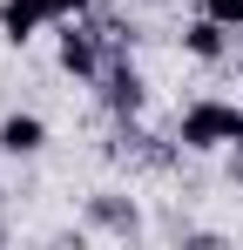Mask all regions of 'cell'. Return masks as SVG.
Instances as JSON below:
<instances>
[{"label":"cell","instance_id":"cell-10","mask_svg":"<svg viewBox=\"0 0 243 250\" xmlns=\"http://www.w3.org/2000/svg\"><path fill=\"white\" fill-rule=\"evenodd\" d=\"M237 163H243V135H237Z\"/></svg>","mask_w":243,"mask_h":250},{"label":"cell","instance_id":"cell-5","mask_svg":"<svg viewBox=\"0 0 243 250\" xmlns=\"http://www.w3.org/2000/svg\"><path fill=\"white\" fill-rule=\"evenodd\" d=\"M108 108H115V115H135V108H142V82H135V68H108Z\"/></svg>","mask_w":243,"mask_h":250},{"label":"cell","instance_id":"cell-2","mask_svg":"<svg viewBox=\"0 0 243 250\" xmlns=\"http://www.w3.org/2000/svg\"><path fill=\"white\" fill-rule=\"evenodd\" d=\"M40 21H54L47 0H0V27H7V41H27Z\"/></svg>","mask_w":243,"mask_h":250},{"label":"cell","instance_id":"cell-7","mask_svg":"<svg viewBox=\"0 0 243 250\" xmlns=\"http://www.w3.org/2000/svg\"><path fill=\"white\" fill-rule=\"evenodd\" d=\"M209 14H216L223 27H243V0H209Z\"/></svg>","mask_w":243,"mask_h":250},{"label":"cell","instance_id":"cell-9","mask_svg":"<svg viewBox=\"0 0 243 250\" xmlns=\"http://www.w3.org/2000/svg\"><path fill=\"white\" fill-rule=\"evenodd\" d=\"M95 216H101V223H128V230H135V209H122V203H95Z\"/></svg>","mask_w":243,"mask_h":250},{"label":"cell","instance_id":"cell-3","mask_svg":"<svg viewBox=\"0 0 243 250\" xmlns=\"http://www.w3.org/2000/svg\"><path fill=\"white\" fill-rule=\"evenodd\" d=\"M40 142H47L40 115H7V122H0V149H7V156H34Z\"/></svg>","mask_w":243,"mask_h":250},{"label":"cell","instance_id":"cell-1","mask_svg":"<svg viewBox=\"0 0 243 250\" xmlns=\"http://www.w3.org/2000/svg\"><path fill=\"white\" fill-rule=\"evenodd\" d=\"M237 135H243V108H230V102H196L182 115V142L189 149H216V142H237Z\"/></svg>","mask_w":243,"mask_h":250},{"label":"cell","instance_id":"cell-4","mask_svg":"<svg viewBox=\"0 0 243 250\" xmlns=\"http://www.w3.org/2000/svg\"><path fill=\"white\" fill-rule=\"evenodd\" d=\"M61 68H68V75H95V68H101V54H95V41H88L81 27L61 34Z\"/></svg>","mask_w":243,"mask_h":250},{"label":"cell","instance_id":"cell-8","mask_svg":"<svg viewBox=\"0 0 243 250\" xmlns=\"http://www.w3.org/2000/svg\"><path fill=\"white\" fill-rule=\"evenodd\" d=\"M47 14H54V21H81V14H88V0H47Z\"/></svg>","mask_w":243,"mask_h":250},{"label":"cell","instance_id":"cell-6","mask_svg":"<svg viewBox=\"0 0 243 250\" xmlns=\"http://www.w3.org/2000/svg\"><path fill=\"white\" fill-rule=\"evenodd\" d=\"M182 41H189V54H196V61H223V21L209 14V21H196Z\"/></svg>","mask_w":243,"mask_h":250}]
</instances>
